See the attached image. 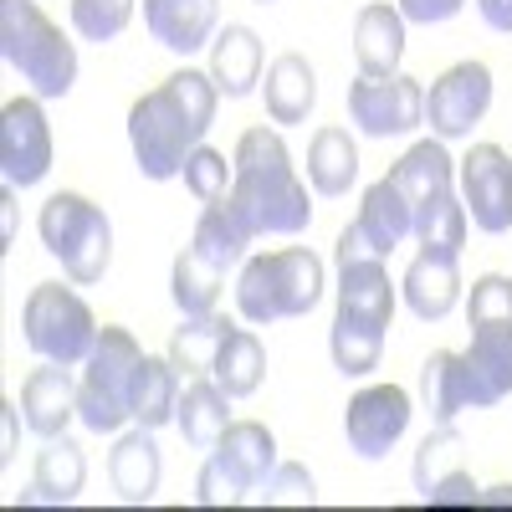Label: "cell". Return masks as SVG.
<instances>
[{
  "label": "cell",
  "mask_w": 512,
  "mask_h": 512,
  "mask_svg": "<svg viewBox=\"0 0 512 512\" xmlns=\"http://www.w3.org/2000/svg\"><path fill=\"white\" fill-rule=\"evenodd\" d=\"M461 256H441V251H420L415 262L405 267V282H400V297L405 308L420 318V323H441L451 318V308L461 303Z\"/></svg>",
  "instance_id": "e0dca14e"
},
{
  "label": "cell",
  "mask_w": 512,
  "mask_h": 512,
  "mask_svg": "<svg viewBox=\"0 0 512 512\" xmlns=\"http://www.w3.org/2000/svg\"><path fill=\"white\" fill-rule=\"evenodd\" d=\"M180 379H185V374L169 364V354H164V359H149V354H144V364H139V374H134V425L164 431V425L180 415Z\"/></svg>",
  "instance_id": "4dcf8cb0"
},
{
  "label": "cell",
  "mask_w": 512,
  "mask_h": 512,
  "mask_svg": "<svg viewBox=\"0 0 512 512\" xmlns=\"http://www.w3.org/2000/svg\"><path fill=\"white\" fill-rule=\"evenodd\" d=\"M410 395L400 390V384H369V390H359L344 410V436H349V451L359 461H384L390 456V446L410 431Z\"/></svg>",
  "instance_id": "4fadbf2b"
},
{
  "label": "cell",
  "mask_w": 512,
  "mask_h": 512,
  "mask_svg": "<svg viewBox=\"0 0 512 512\" xmlns=\"http://www.w3.org/2000/svg\"><path fill=\"white\" fill-rule=\"evenodd\" d=\"M231 318H221V313H200V318H185L175 333H169V364H175L185 379H195V374H210L216 369V354H221V344L231 338Z\"/></svg>",
  "instance_id": "f1b7e54d"
},
{
  "label": "cell",
  "mask_w": 512,
  "mask_h": 512,
  "mask_svg": "<svg viewBox=\"0 0 512 512\" xmlns=\"http://www.w3.org/2000/svg\"><path fill=\"white\" fill-rule=\"evenodd\" d=\"M144 364L139 338L103 323L98 328V344L93 354L82 359V379H77V420L88 425L93 436H113L134 420V374Z\"/></svg>",
  "instance_id": "8992f818"
},
{
  "label": "cell",
  "mask_w": 512,
  "mask_h": 512,
  "mask_svg": "<svg viewBox=\"0 0 512 512\" xmlns=\"http://www.w3.org/2000/svg\"><path fill=\"white\" fill-rule=\"evenodd\" d=\"M221 88L210 72L180 67L169 72L154 93H144L128 108V149L144 180H175L185 175V159L205 144L210 123H216Z\"/></svg>",
  "instance_id": "6da1fadb"
},
{
  "label": "cell",
  "mask_w": 512,
  "mask_h": 512,
  "mask_svg": "<svg viewBox=\"0 0 512 512\" xmlns=\"http://www.w3.org/2000/svg\"><path fill=\"white\" fill-rule=\"evenodd\" d=\"M395 6H400V16L415 21V26H441V21L461 16L466 0H395Z\"/></svg>",
  "instance_id": "7bdbcfd3"
},
{
  "label": "cell",
  "mask_w": 512,
  "mask_h": 512,
  "mask_svg": "<svg viewBox=\"0 0 512 512\" xmlns=\"http://www.w3.org/2000/svg\"><path fill=\"white\" fill-rule=\"evenodd\" d=\"M323 262L308 246H282V251H256L241 262L236 277V313L256 328L282 323V318H308L323 303Z\"/></svg>",
  "instance_id": "3957f363"
},
{
  "label": "cell",
  "mask_w": 512,
  "mask_h": 512,
  "mask_svg": "<svg viewBox=\"0 0 512 512\" xmlns=\"http://www.w3.org/2000/svg\"><path fill=\"white\" fill-rule=\"evenodd\" d=\"M52 169V123L41 98H11L0 108V175L16 190H31Z\"/></svg>",
  "instance_id": "30bf717a"
},
{
  "label": "cell",
  "mask_w": 512,
  "mask_h": 512,
  "mask_svg": "<svg viewBox=\"0 0 512 512\" xmlns=\"http://www.w3.org/2000/svg\"><path fill=\"white\" fill-rule=\"evenodd\" d=\"M267 507H313L318 502V482L303 461H277V472L267 477V487L256 492Z\"/></svg>",
  "instance_id": "f35d334b"
},
{
  "label": "cell",
  "mask_w": 512,
  "mask_h": 512,
  "mask_svg": "<svg viewBox=\"0 0 512 512\" xmlns=\"http://www.w3.org/2000/svg\"><path fill=\"white\" fill-rule=\"evenodd\" d=\"M262 98H267V118H272V123H282V128L308 123V113H313V103H318V72H313V62H308L303 52L272 57Z\"/></svg>",
  "instance_id": "ffe728a7"
},
{
  "label": "cell",
  "mask_w": 512,
  "mask_h": 512,
  "mask_svg": "<svg viewBox=\"0 0 512 512\" xmlns=\"http://www.w3.org/2000/svg\"><path fill=\"white\" fill-rule=\"evenodd\" d=\"M0 216H6V246L16 236V185H6V195H0Z\"/></svg>",
  "instance_id": "bcb514c9"
},
{
  "label": "cell",
  "mask_w": 512,
  "mask_h": 512,
  "mask_svg": "<svg viewBox=\"0 0 512 512\" xmlns=\"http://www.w3.org/2000/svg\"><path fill=\"white\" fill-rule=\"evenodd\" d=\"M210 77L226 98H246L262 82V36L251 26H221L210 41Z\"/></svg>",
  "instance_id": "cb8c5ba5"
},
{
  "label": "cell",
  "mask_w": 512,
  "mask_h": 512,
  "mask_svg": "<svg viewBox=\"0 0 512 512\" xmlns=\"http://www.w3.org/2000/svg\"><path fill=\"white\" fill-rule=\"evenodd\" d=\"M231 164H236V180H231L226 200L251 226V236H303L313 226L308 185L297 180L282 134H272V128H262V123L246 128Z\"/></svg>",
  "instance_id": "7a4b0ae2"
},
{
  "label": "cell",
  "mask_w": 512,
  "mask_h": 512,
  "mask_svg": "<svg viewBox=\"0 0 512 512\" xmlns=\"http://www.w3.org/2000/svg\"><path fill=\"white\" fill-rule=\"evenodd\" d=\"M333 262L338 267H354V262H390L364 231H359V221H349L344 231H338V241H333Z\"/></svg>",
  "instance_id": "60d3db41"
},
{
  "label": "cell",
  "mask_w": 512,
  "mask_h": 512,
  "mask_svg": "<svg viewBox=\"0 0 512 512\" xmlns=\"http://www.w3.org/2000/svg\"><path fill=\"white\" fill-rule=\"evenodd\" d=\"M36 231H41V246L57 256L72 282L93 287V282L108 277V267H113V221H108V210L98 200L77 195V190H62V195H52L47 205H41Z\"/></svg>",
  "instance_id": "52a82bcc"
},
{
  "label": "cell",
  "mask_w": 512,
  "mask_h": 512,
  "mask_svg": "<svg viewBox=\"0 0 512 512\" xmlns=\"http://www.w3.org/2000/svg\"><path fill=\"white\" fill-rule=\"evenodd\" d=\"M205 456H216L231 472V482L246 497H256L267 487V477L277 472V436L267 431L262 420H231L226 436L216 441V451H205Z\"/></svg>",
  "instance_id": "2e32d148"
},
{
  "label": "cell",
  "mask_w": 512,
  "mask_h": 512,
  "mask_svg": "<svg viewBox=\"0 0 512 512\" xmlns=\"http://www.w3.org/2000/svg\"><path fill=\"white\" fill-rule=\"evenodd\" d=\"M175 425H180V436H185L190 451H216V441L226 436V425H231V395L210 374L185 379Z\"/></svg>",
  "instance_id": "7402d4cb"
},
{
  "label": "cell",
  "mask_w": 512,
  "mask_h": 512,
  "mask_svg": "<svg viewBox=\"0 0 512 512\" xmlns=\"http://www.w3.org/2000/svg\"><path fill=\"white\" fill-rule=\"evenodd\" d=\"M477 492H482V487H477V482H472V472L461 466V472H451L446 482H436L425 502H431V507H472V502H477Z\"/></svg>",
  "instance_id": "b9f144b4"
},
{
  "label": "cell",
  "mask_w": 512,
  "mask_h": 512,
  "mask_svg": "<svg viewBox=\"0 0 512 512\" xmlns=\"http://www.w3.org/2000/svg\"><path fill=\"white\" fill-rule=\"evenodd\" d=\"M195 502L200 507H236V502H246V492L231 482V472H226L216 456H205L200 477H195Z\"/></svg>",
  "instance_id": "ab89813d"
},
{
  "label": "cell",
  "mask_w": 512,
  "mask_h": 512,
  "mask_svg": "<svg viewBox=\"0 0 512 512\" xmlns=\"http://www.w3.org/2000/svg\"><path fill=\"white\" fill-rule=\"evenodd\" d=\"M477 16H482L497 36H512V0H477Z\"/></svg>",
  "instance_id": "f6af8a7d"
},
{
  "label": "cell",
  "mask_w": 512,
  "mask_h": 512,
  "mask_svg": "<svg viewBox=\"0 0 512 512\" xmlns=\"http://www.w3.org/2000/svg\"><path fill=\"white\" fill-rule=\"evenodd\" d=\"M256 6H272V0H256Z\"/></svg>",
  "instance_id": "c3c4849f"
},
{
  "label": "cell",
  "mask_w": 512,
  "mask_h": 512,
  "mask_svg": "<svg viewBox=\"0 0 512 512\" xmlns=\"http://www.w3.org/2000/svg\"><path fill=\"white\" fill-rule=\"evenodd\" d=\"M461 180V205L482 236H507L512 231V159L497 144H472V154L456 169Z\"/></svg>",
  "instance_id": "7c38bea8"
},
{
  "label": "cell",
  "mask_w": 512,
  "mask_h": 512,
  "mask_svg": "<svg viewBox=\"0 0 512 512\" xmlns=\"http://www.w3.org/2000/svg\"><path fill=\"white\" fill-rule=\"evenodd\" d=\"M221 282H226V272L210 267L195 246H185V251L175 256V272H169V297H175L180 318L216 313V308H221Z\"/></svg>",
  "instance_id": "836d02e7"
},
{
  "label": "cell",
  "mask_w": 512,
  "mask_h": 512,
  "mask_svg": "<svg viewBox=\"0 0 512 512\" xmlns=\"http://www.w3.org/2000/svg\"><path fill=\"white\" fill-rule=\"evenodd\" d=\"M390 180L405 190L410 205H425L456 185V159L446 154V139H420L405 149V159L390 169Z\"/></svg>",
  "instance_id": "4316f807"
},
{
  "label": "cell",
  "mask_w": 512,
  "mask_h": 512,
  "mask_svg": "<svg viewBox=\"0 0 512 512\" xmlns=\"http://www.w3.org/2000/svg\"><path fill=\"white\" fill-rule=\"evenodd\" d=\"M21 333H26V349L36 359L77 369L98 344V318L72 287L36 282L21 303Z\"/></svg>",
  "instance_id": "ba28073f"
},
{
  "label": "cell",
  "mask_w": 512,
  "mask_h": 512,
  "mask_svg": "<svg viewBox=\"0 0 512 512\" xmlns=\"http://www.w3.org/2000/svg\"><path fill=\"white\" fill-rule=\"evenodd\" d=\"M251 241H256V236H251V226L236 216L231 200L205 205L200 221H195V236H190V246L205 256L210 267H221V272H231L236 262H246V246H251Z\"/></svg>",
  "instance_id": "83f0119b"
},
{
  "label": "cell",
  "mask_w": 512,
  "mask_h": 512,
  "mask_svg": "<svg viewBox=\"0 0 512 512\" xmlns=\"http://www.w3.org/2000/svg\"><path fill=\"white\" fill-rule=\"evenodd\" d=\"M492 108V67L487 62H456L446 67L431 93H425V123L436 139H466Z\"/></svg>",
  "instance_id": "8fae6325"
},
{
  "label": "cell",
  "mask_w": 512,
  "mask_h": 512,
  "mask_svg": "<svg viewBox=\"0 0 512 512\" xmlns=\"http://www.w3.org/2000/svg\"><path fill=\"white\" fill-rule=\"evenodd\" d=\"M231 180H236V164H226V154H216V149L200 144V149L185 159V190H190L200 205L226 200V195H231Z\"/></svg>",
  "instance_id": "74e56055"
},
{
  "label": "cell",
  "mask_w": 512,
  "mask_h": 512,
  "mask_svg": "<svg viewBox=\"0 0 512 512\" xmlns=\"http://www.w3.org/2000/svg\"><path fill=\"white\" fill-rule=\"evenodd\" d=\"M308 180L323 200H338V195H349V185L359 180V144L349 128H318L313 144H308Z\"/></svg>",
  "instance_id": "d4e9b609"
},
{
  "label": "cell",
  "mask_w": 512,
  "mask_h": 512,
  "mask_svg": "<svg viewBox=\"0 0 512 512\" xmlns=\"http://www.w3.org/2000/svg\"><path fill=\"white\" fill-rule=\"evenodd\" d=\"M26 415L11 405V400H0V466H11L16 461V425H21Z\"/></svg>",
  "instance_id": "ee69618b"
},
{
  "label": "cell",
  "mask_w": 512,
  "mask_h": 512,
  "mask_svg": "<svg viewBox=\"0 0 512 512\" xmlns=\"http://www.w3.org/2000/svg\"><path fill=\"white\" fill-rule=\"evenodd\" d=\"M349 118L369 139H400L425 123V88L415 77H354L349 82Z\"/></svg>",
  "instance_id": "9c48e42d"
},
{
  "label": "cell",
  "mask_w": 512,
  "mask_h": 512,
  "mask_svg": "<svg viewBox=\"0 0 512 512\" xmlns=\"http://www.w3.org/2000/svg\"><path fill=\"white\" fill-rule=\"evenodd\" d=\"M466 226H472V216H466V205L456 200V190H446V195H436V200L415 205V241H420V251L461 256Z\"/></svg>",
  "instance_id": "e575fe53"
},
{
  "label": "cell",
  "mask_w": 512,
  "mask_h": 512,
  "mask_svg": "<svg viewBox=\"0 0 512 512\" xmlns=\"http://www.w3.org/2000/svg\"><path fill=\"white\" fill-rule=\"evenodd\" d=\"M384 333H390V323L338 308V313H333V328H328L333 369L344 374V379H364V374H374V369H379V354H384Z\"/></svg>",
  "instance_id": "603a6c76"
},
{
  "label": "cell",
  "mask_w": 512,
  "mask_h": 512,
  "mask_svg": "<svg viewBox=\"0 0 512 512\" xmlns=\"http://www.w3.org/2000/svg\"><path fill=\"white\" fill-rule=\"evenodd\" d=\"M359 231L390 256L405 236H415V205L405 200V190L384 175V180H374L369 190H364V205H359Z\"/></svg>",
  "instance_id": "484cf974"
},
{
  "label": "cell",
  "mask_w": 512,
  "mask_h": 512,
  "mask_svg": "<svg viewBox=\"0 0 512 512\" xmlns=\"http://www.w3.org/2000/svg\"><path fill=\"white\" fill-rule=\"evenodd\" d=\"M477 502H482V507H512V482H502V487H487V492H477Z\"/></svg>",
  "instance_id": "7dc6e473"
},
{
  "label": "cell",
  "mask_w": 512,
  "mask_h": 512,
  "mask_svg": "<svg viewBox=\"0 0 512 512\" xmlns=\"http://www.w3.org/2000/svg\"><path fill=\"white\" fill-rule=\"evenodd\" d=\"M210 379H216L231 400L256 395V390H262V379H267V349H262V338H256L251 328H231V338H226L221 354H216Z\"/></svg>",
  "instance_id": "1f68e13d"
},
{
  "label": "cell",
  "mask_w": 512,
  "mask_h": 512,
  "mask_svg": "<svg viewBox=\"0 0 512 512\" xmlns=\"http://www.w3.org/2000/svg\"><path fill=\"white\" fill-rule=\"evenodd\" d=\"M144 26L164 52L195 57L221 31V0H144Z\"/></svg>",
  "instance_id": "5bb4252c"
},
{
  "label": "cell",
  "mask_w": 512,
  "mask_h": 512,
  "mask_svg": "<svg viewBox=\"0 0 512 512\" xmlns=\"http://www.w3.org/2000/svg\"><path fill=\"white\" fill-rule=\"evenodd\" d=\"M461 466H466V441L456 436V425H436V431L415 446V461H410V482H415L420 502L431 497L436 482H446L451 472H461Z\"/></svg>",
  "instance_id": "d590c367"
},
{
  "label": "cell",
  "mask_w": 512,
  "mask_h": 512,
  "mask_svg": "<svg viewBox=\"0 0 512 512\" xmlns=\"http://www.w3.org/2000/svg\"><path fill=\"white\" fill-rule=\"evenodd\" d=\"M0 57L41 103L67 98L77 82V47L36 0H0Z\"/></svg>",
  "instance_id": "5b68a950"
},
{
  "label": "cell",
  "mask_w": 512,
  "mask_h": 512,
  "mask_svg": "<svg viewBox=\"0 0 512 512\" xmlns=\"http://www.w3.org/2000/svg\"><path fill=\"white\" fill-rule=\"evenodd\" d=\"M21 415L41 441L67 436V425L77 420V379H72V369L41 359V369H31V379L21 384Z\"/></svg>",
  "instance_id": "9a60e30c"
},
{
  "label": "cell",
  "mask_w": 512,
  "mask_h": 512,
  "mask_svg": "<svg viewBox=\"0 0 512 512\" xmlns=\"http://www.w3.org/2000/svg\"><path fill=\"white\" fill-rule=\"evenodd\" d=\"M405 16L400 6H384V0H374V6H364L354 16V62L364 77H395L400 62H405Z\"/></svg>",
  "instance_id": "ac0fdd59"
},
{
  "label": "cell",
  "mask_w": 512,
  "mask_h": 512,
  "mask_svg": "<svg viewBox=\"0 0 512 512\" xmlns=\"http://www.w3.org/2000/svg\"><path fill=\"white\" fill-rule=\"evenodd\" d=\"M159 477H164V461H159V441L149 425H134L128 436L113 441L108 451V482L123 502H154L159 497Z\"/></svg>",
  "instance_id": "d6986e66"
},
{
  "label": "cell",
  "mask_w": 512,
  "mask_h": 512,
  "mask_svg": "<svg viewBox=\"0 0 512 512\" xmlns=\"http://www.w3.org/2000/svg\"><path fill=\"white\" fill-rule=\"evenodd\" d=\"M395 297H400V287L390 282V267H384V262L338 267V308L390 323V318H395Z\"/></svg>",
  "instance_id": "d6a6232c"
},
{
  "label": "cell",
  "mask_w": 512,
  "mask_h": 512,
  "mask_svg": "<svg viewBox=\"0 0 512 512\" xmlns=\"http://www.w3.org/2000/svg\"><path fill=\"white\" fill-rule=\"evenodd\" d=\"M420 405L436 425H456L461 410H472V395H466V369L461 354L436 349L431 359L420 364Z\"/></svg>",
  "instance_id": "f546056e"
},
{
  "label": "cell",
  "mask_w": 512,
  "mask_h": 512,
  "mask_svg": "<svg viewBox=\"0 0 512 512\" xmlns=\"http://www.w3.org/2000/svg\"><path fill=\"white\" fill-rule=\"evenodd\" d=\"M134 21V0H72V31L82 41H113Z\"/></svg>",
  "instance_id": "8d00e7d4"
},
{
  "label": "cell",
  "mask_w": 512,
  "mask_h": 512,
  "mask_svg": "<svg viewBox=\"0 0 512 512\" xmlns=\"http://www.w3.org/2000/svg\"><path fill=\"white\" fill-rule=\"evenodd\" d=\"M466 323H472V349L461 354V369L472 410L502 405L512 395V277L482 272L466 297Z\"/></svg>",
  "instance_id": "277c9868"
},
{
  "label": "cell",
  "mask_w": 512,
  "mask_h": 512,
  "mask_svg": "<svg viewBox=\"0 0 512 512\" xmlns=\"http://www.w3.org/2000/svg\"><path fill=\"white\" fill-rule=\"evenodd\" d=\"M82 482H88V456H82L77 441L67 436H52L36 456V472H31V487L21 502H47V507H67L82 497Z\"/></svg>",
  "instance_id": "44dd1931"
}]
</instances>
